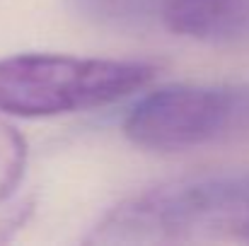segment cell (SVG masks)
<instances>
[{
    "label": "cell",
    "instance_id": "cell-1",
    "mask_svg": "<svg viewBox=\"0 0 249 246\" xmlns=\"http://www.w3.org/2000/svg\"><path fill=\"white\" fill-rule=\"evenodd\" d=\"M249 242V174L203 176L145 191L116 205L89 244H162L196 234Z\"/></svg>",
    "mask_w": 249,
    "mask_h": 246
},
{
    "label": "cell",
    "instance_id": "cell-2",
    "mask_svg": "<svg viewBox=\"0 0 249 246\" xmlns=\"http://www.w3.org/2000/svg\"><path fill=\"white\" fill-rule=\"evenodd\" d=\"M155 68L141 61L19 53L0 61V114L41 118L97 109L143 89Z\"/></svg>",
    "mask_w": 249,
    "mask_h": 246
},
{
    "label": "cell",
    "instance_id": "cell-3",
    "mask_svg": "<svg viewBox=\"0 0 249 246\" xmlns=\"http://www.w3.org/2000/svg\"><path fill=\"white\" fill-rule=\"evenodd\" d=\"M145 150L181 152L249 133V84H167L145 94L124 121Z\"/></svg>",
    "mask_w": 249,
    "mask_h": 246
},
{
    "label": "cell",
    "instance_id": "cell-4",
    "mask_svg": "<svg viewBox=\"0 0 249 246\" xmlns=\"http://www.w3.org/2000/svg\"><path fill=\"white\" fill-rule=\"evenodd\" d=\"M167 0H73L75 12L102 27L136 29L162 19Z\"/></svg>",
    "mask_w": 249,
    "mask_h": 246
},
{
    "label": "cell",
    "instance_id": "cell-5",
    "mask_svg": "<svg viewBox=\"0 0 249 246\" xmlns=\"http://www.w3.org/2000/svg\"><path fill=\"white\" fill-rule=\"evenodd\" d=\"M27 166V143L22 133L0 118V203L12 196L19 186Z\"/></svg>",
    "mask_w": 249,
    "mask_h": 246
}]
</instances>
